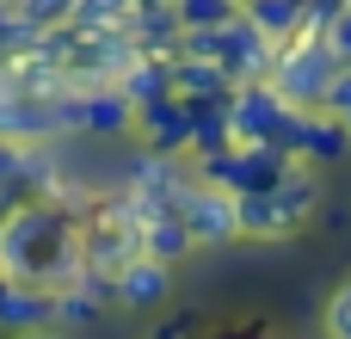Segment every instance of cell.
I'll return each instance as SVG.
<instances>
[{
    "instance_id": "44dd1931",
    "label": "cell",
    "mask_w": 351,
    "mask_h": 339,
    "mask_svg": "<svg viewBox=\"0 0 351 339\" xmlns=\"http://www.w3.org/2000/svg\"><path fill=\"white\" fill-rule=\"evenodd\" d=\"M321 105H327V111H333V117L351 130V68H339V74L327 80V99H321Z\"/></svg>"
},
{
    "instance_id": "6da1fadb",
    "label": "cell",
    "mask_w": 351,
    "mask_h": 339,
    "mask_svg": "<svg viewBox=\"0 0 351 339\" xmlns=\"http://www.w3.org/2000/svg\"><path fill=\"white\" fill-rule=\"evenodd\" d=\"M80 210H68L62 198H31L19 210L0 216V272L31 278V284H74L86 253H80Z\"/></svg>"
},
{
    "instance_id": "277c9868",
    "label": "cell",
    "mask_w": 351,
    "mask_h": 339,
    "mask_svg": "<svg viewBox=\"0 0 351 339\" xmlns=\"http://www.w3.org/2000/svg\"><path fill=\"white\" fill-rule=\"evenodd\" d=\"M333 74H339V56H333V43H327V37H308V31H296L290 43H278L271 86H278L290 105H321Z\"/></svg>"
},
{
    "instance_id": "5bb4252c",
    "label": "cell",
    "mask_w": 351,
    "mask_h": 339,
    "mask_svg": "<svg viewBox=\"0 0 351 339\" xmlns=\"http://www.w3.org/2000/svg\"><path fill=\"white\" fill-rule=\"evenodd\" d=\"M117 93H123L130 105H148V99L173 93V56H136V62L117 74Z\"/></svg>"
},
{
    "instance_id": "2e32d148",
    "label": "cell",
    "mask_w": 351,
    "mask_h": 339,
    "mask_svg": "<svg viewBox=\"0 0 351 339\" xmlns=\"http://www.w3.org/2000/svg\"><path fill=\"white\" fill-rule=\"evenodd\" d=\"M130 12H136V0H74L68 25H74V31H86V37H99V31H123V25H130Z\"/></svg>"
},
{
    "instance_id": "30bf717a",
    "label": "cell",
    "mask_w": 351,
    "mask_h": 339,
    "mask_svg": "<svg viewBox=\"0 0 351 339\" xmlns=\"http://www.w3.org/2000/svg\"><path fill=\"white\" fill-rule=\"evenodd\" d=\"M167 290H173V266L154 253H136L111 272V303H123V309H154V303H167Z\"/></svg>"
},
{
    "instance_id": "52a82bcc",
    "label": "cell",
    "mask_w": 351,
    "mask_h": 339,
    "mask_svg": "<svg viewBox=\"0 0 351 339\" xmlns=\"http://www.w3.org/2000/svg\"><path fill=\"white\" fill-rule=\"evenodd\" d=\"M351 130L327 111V105H296L290 124H284V154L296 161H346Z\"/></svg>"
},
{
    "instance_id": "9a60e30c",
    "label": "cell",
    "mask_w": 351,
    "mask_h": 339,
    "mask_svg": "<svg viewBox=\"0 0 351 339\" xmlns=\"http://www.w3.org/2000/svg\"><path fill=\"white\" fill-rule=\"evenodd\" d=\"M241 12H247V25L265 31L271 43H290V37L302 31V0H247Z\"/></svg>"
},
{
    "instance_id": "603a6c76",
    "label": "cell",
    "mask_w": 351,
    "mask_h": 339,
    "mask_svg": "<svg viewBox=\"0 0 351 339\" xmlns=\"http://www.w3.org/2000/svg\"><path fill=\"white\" fill-rule=\"evenodd\" d=\"M12 339H56V334H43V327H31V334H12Z\"/></svg>"
},
{
    "instance_id": "7c38bea8",
    "label": "cell",
    "mask_w": 351,
    "mask_h": 339,
    "mask_svg": "<svg viewBox=\"0 0 351 339\" xmlns=\"http://www.w3.org/2000/svg\"><path fill=\"white\" fill-rule=\"evenodd\" d=\"M228 142H234L228 99H191V161H204V154H222Z\"/></svg>"
},
{
    "instance_id": "d4e9b609",
    "label": "cell",
    "mask_w": 351,
    "mask_h": 339,
    "mask_svg": "<svg viewBox=\"0 0 351 339\" xmlns=\"http://www.w3.org/2000/svg\"><path fill=\"white\" fill-rule=\"evenodd\" d=\"M12 6H19V0H12Z\"/></svg>"
},
{
    "instance_id": "7a4b0ae2",
    "label": "cell",
    "mask_w": 351,
    "mask_h": 339,
    "mask_svg": "<svg viewBox=\"0 0 351 339\" xmlns=\"http://www.w3.org/2000/svg\"><path fill=\"white\" fill-rule=\"evenodd\" d=\"M296 167H302V161L284 154V148H271V142H228L222 154H204V161H197V179H210V185L247 198V191H271V185L290 179Z\"/></svg>"
},
{
    "instance_id": "4fadbf2b",
    "label": "cell",
    "mask_w": 351,
    "mask_h": 339,
    "mask_svg": "<svg viewBox=\"0 0 351 339\" xmlns=\"http://www.w3.org/2000/svg\"><path fill=\"white\" fill-rule=\"evenodd\" d=\"M191 247H197V241H191V229L179 222V210H148V216H142V253H154V259L179 266Z\"/></svg>"
},
{
    "instance_id": "8992f818",
    "label": "cell",
    "mask_w": 351,
    "mask_h": 339,
    "mask_svg": "<svg viewBox=\"0 0 351 339\" xmlns=\"http://www.w3.org/2000/svg\"><path fill=\"white\" fill-rule=\"evenodd\" d=\"M290 99L271 86V80H241L228 93V124H234V142H271L284 148V124H290Z\"/></svg>"
},
{
    "instance_id": "ba28073f",
    "label": "cell",
    "mask_w": 351,
    "mask_h": 339,
    "mask_svg": "<svg viewBox=\"0 0 351 339\" xmlns=\"http://www.w3.org/2000/svg\"><path fill=\"white\" fill-rule=\"evenodd\" d=\"M136 130H142V148H154V154H191V99L160 93V99L136 105Z\"/></svg>"
},
{
    "instance_id": "7402d4cb",
    "label": "cell",
    "mask_w": 351,
    "mask_h": 339,
    "mask_svg": "<svg viewBox=\"0 0 351 339\" xmlns=\"http://www.w3.org/2000/svg\"><path fill=\"white\" fill-rule=\"evenodd\" d=\"M327 43H333V56H339V68H351V0H346V12L327 25Z\"/></svg>"
},
{
    "instance_id": "ac0fdd59",
    "label": "cell",
    "mask_w": 351,
    "mask_h": 339,
    "mask_svg": "<svg viewBox=\"0 0 351 339\" xmlns=\"http://www.w3.org/2000/svg\"><path fill=\"white\" fill-rule=\"evenodd\" d=\"M19 12L37 25V31H56V25H68V12H74V0H19Z\"/></svg>"
},
{
    "instance_id": "cb8c5ba5",
    "label": "cell",
    "mask_w": 351,
    "mask_h": 339,
    "mask_svg": "<svg viewBox=\"0 0 351 339\" xmlns=\"http://www.w3.org/2000/svg\"><path fill=\"white\" fill-rule=\"evenodd\" d=\"M136 6H173V0H136Z\"/></svg>"
},
{
    "instance_id": "e0dca14e",
    "label": "cell",
    "mask_w": 351,
    "mask_h": 339,
    "mask_svg": "<svg viewBox=\"0 0 351 339\" xmlns=\"http://www.w3.org/2000/svg\"><path fill=\"white\" fill-rule=\"evenodd\" d=\"M173 12H179L185 31H204V25H228V19H241V0H173Z\"/></svg>"
},
{
    "instance_id": "3957f363",
    "label": "cell",
    "mask_w": 351,
    "mask_h": 339,
    "mask_svg": "<svg viewBox=\"0 0 351 339\" xmlns=\"http://www.w3.org/2000/svg\"><path fill=\"white\" fill-rule=\"evenodd\" d=\"M315 204H321V191H315V179L296 167V173H290V179H278L271 191H247V198H241V235L290 241V235L315 216Z\"/></svg>"
},
{
    "instance_id": "d6986e66",
    "label": "cell",
    "mask_w": 351,
    "mask_h": 339,
    "mask_svg": "<svg viewBox=\"0 0 351 339\" xmlns=\"http://www.w3.org/2000/svg\"><path fill=\"white\" fill-rule=\"evenodd\" d=\"M327 339H351V278L327 296Z\"/></svg>"
},
{
    "instance_id": "ffe728a7",
    "label": "cell",
    "mask_w": 351,
    "mask_h": 339,
    "mask_svg": "<svg viewBox=\"0 0 351 339\" xmlns=\"http://www.w3.org/2000/svg\"><path fill=\"white\" fill-rule=\"evenodd\" d=\"M346 12V0H302V31L308 37H327V25Z\"/></svg>"
},
{
    "instance_id": "9c48e42d",
    "label": "cell",
    "mask_w": 351,
    "mask_h": 339,
    "mask_svg": "<svg viewBox=\"0 0 351 339\" xmlns=\"http://www.w3.org/2000/svg\"><path fill=\"white\" fill-rule=\"evenodd\" d=\"M0 327L6 334H31V327H56V290L0 272Z\"/></svg>"
},
{
    "instance_id": "5b68a950",
    "label": "cell",
    "mask_w": 351,
    "mask_h": 339,
    "mask_svg": "<svg viewBox=\"0 0 351 339\" xmlns=\"http://www.w3.org/2000/svg\"><path fill=\"white\" fill-rule=\"evenodd\" d=\"M173 210H179V222L191 229L197 247H222V241L241 235V198L222 191V185H210V179H185L179 198H173Z\"/></svg>"
},
{
    "instance_id": "8fae6325",
    "label": "cell",
    "mask_w": 351,
    "mask_h": 339,
    "mask_svg": "<svg viewBox=\"0 0 351 339\" xmlns=\"http://www.w3.org/2000/svg\"><path fill=\"white\" fill-rule=\"evenodd\" d=\"M241 80L222 68V62H210V56H173V93H185V99H228Z\"/></svg>"
},
{
    "instance_id": "484cf974",
    "label": "cell",
    "mask_w": 351,
    "mask_h": 339,
    "mask_svg": "<svg viewBox=\"0 0 351 339\" xmlns=\"http://www.w3.org/2000/svg\"><path fill=\"white\" fill-rule=\"evenodd\" d=\"M241 6H247V0H241Z\"/></svg>"
}]
</instances>
